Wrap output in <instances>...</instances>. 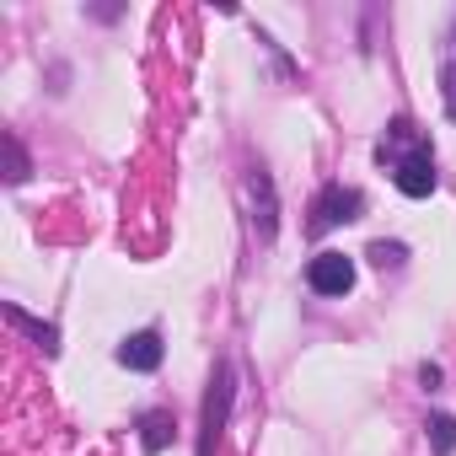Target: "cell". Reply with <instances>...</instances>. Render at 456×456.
<instances>
[{"mask_svg":"<svg viewBox=\"0 0 456 456\" xmlns=\"http://www.w3.org/2000/svg\"><path fill=\"white\" fill-rule=\"evenodd\" d=\"M381 161L392 167L397 193H408V199H429L435 193V156H429V145H424L419 129L408 134V151H381Z\"/></svg>","mask_w":456,"mask_h":456,"instance_id":"cell-1","label":"cell"},{"mask_svg":"<svg viewBox=\"0 0 456 456\" xmlns=\"http://www.w3.org/2000/svg\"><path fill=\"white\" fill-rule=\"evenodd\" d=\"M237 403V365L220 360L215 376H209V392H204V419H199V456H215V440L225 429V413Z\"/></svg>","mask_w":456,"mask_h":456,"instance_id":"cell-2","label":"cell"},{"mask_svg":"<svg viewBox=\"0 0 456 456\" xmlns=\"http://www.w3.org/2000/svg\"><path fill=\"white\" fill-rule=\"evenodd\" d=\"M365 215V193L360 188H344V183H328L317 199H312V220H306V232L312 237H328L333 225H349Z\"/></svg>","mask_w":456,"mask_h":456,"instance_id":"cell-3","label":"cell"},{"mask_svg":"<svg viewBox=\"0 0 456 456\" xmlns=\"http://www.w3.org/2000/svg\"><path fill=\"white\" fill-rule=\"evenodd\" d=\"M306 285H312L317 296H349V290H354V258H344V253H317V258L306 264Z\"/></svg>","mask_w":456,"mask_h":456,"instance_id":"cell-4","label":"cell"},{"mask_svg":"<svg viewBox=\"0 0 456 456\" xmlns=\"http://www.w3.org/2000/svg\"><path fill=\"white\" fill-rule=\"evenodd\" d=\"M161 354H167V344H161L156 328H140V333H129V338L118 344V365H124V370H156Z\"/></svg>","mask_w":456,"mask_h":456,"instance_id":"cell-5","label":"cell"},{"mask_svg":"<svg viewBox=\"0 0 456 456\" xmlns=\"http://www.w3.org/2000/svg\"><path fill=\"white\" fill-rule=\"evenodd\" d=\"M248 188H253V209H258V215H253V220H258V237L274 242V225H280V215H274V209H280V204H274V177H269L264 167H253Z\"/></svg>","mask_w":456,"mask_h":456,"instance_id":"cell-6","label":"cell"},{"mask_svg":"<svg viewBox=\"0 0 456 456\" xmlns=\"http://www.w3.org/2000/svg\"><path fill=\"white\" fill-rule=\"evenodd\" d=\"M172 429H177V424H172V413H167V408H151V413H140V445H145L151 456H156V451H167Z\"/></svg>","mask_w":456,"mask_h":456,"instance_id":"cell-7","label":"cell"},{"mask_svg":"<svg viewBox=\"0 0 456 456\" xmlns=\"http://www.w3.org/2000/svg\"><path fill=\"white\" fill-rule=\"evenodd\" d=\"M6 322H12L17 333H28V338H33V344H38L44 354H54V349H60V333H54L49 322H33V317H28L22 306H6Z\"/></svg>","mask_w":456,"mask_h":456,"instance_id":"cell-8","label":"cell"},{"mask_svg":"<svg viewBox=\"0 0 456 456\" xmlns=\"http://www.w3.org/2000/svg\"><path fill=\"white\" fill-rule=\"evenodd\" d=\"M424 435H429V451H435V456H451V451H456V419H451V413H429Z\"/></svg>","mask_w":456,"mask_h":456,"instance_id":"cell-9","label":"cell"},{"mask_svg":"<svg viewBox=\"0 0 456 456\" xmlns=\"http://www.w3.org/2000/svg\"><path fill=\"white\" fill-rule=\"evenodd\" d=\"M370 264L376 269H397L403 264V242H370Z\"/></svg>","mask_w":456,"mask_h":456,"instance_id":"cell-10","label":"cell"},{"mask_svg":"<svg viewBox=\"0 0 456 456\" xmlns=\"http://www.w3.org/2000/svg\"><path fill=\"white\" fill-rule=\"evenodd\" d=\"M440 97H445V118H456V60L440 65Z\"/></svg>","mask_w":456,"mask_h":456,"instance_id":"cell-11","label":"cell"},{"mask_svg":"<svg viewBox=\"0 0 456 456\" xmlns=\"http://www.w3.org/2000/svg\"><path fill=\"white\" fill-rule=\"evenodd\" d=\"M6 156H12V172H6V177H12V183H22V177H28V156H22L17 134H6Z\"/></svg>","mask_w":456,"mask_h":456,"instance_id":"cell-12","label":"cell"},{"mask_svg":"<svg viewBox=\"0 0 456 456\" xmlns=\"http://www.w3.org/2000/svg\"><path fill=\"white\" fill-rule=\"evenodd\" d=\"M419 381L424 387H440V365H419Z\"/></svg>","mask_w":456,"mask_h":456,"instance_id":"cell-13","label":"cell"}]
</instances>
